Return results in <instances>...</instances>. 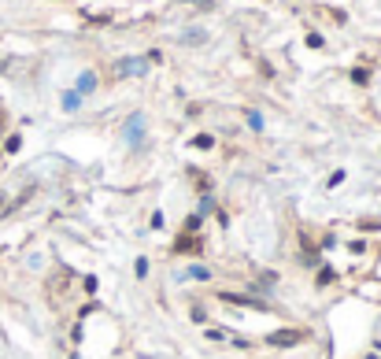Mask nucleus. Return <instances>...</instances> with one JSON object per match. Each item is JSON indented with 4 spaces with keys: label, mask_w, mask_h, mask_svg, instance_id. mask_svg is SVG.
<instances>
[{
    "label": "nucleus",
    "mask_w": 381,
    "mask_h": 359,
    "mask_svg": "<svg viewBox=\"0 0 381 359\" xmlns=\"http://www.w3.org/2000/svg\"><path fill=\"white\" fill-rule=\"evenodd\" d=\"M141 71H145V59H122V63H115L111 78H126V74H141Z\"/></svg>",
    "instance_id": "2"
},
{
    "label": "nucleus",
    "mask_w": 381,
    "mask_h": 359,
    "mask_svg": "<svg viewBox=\"0 0 381 359\" xmlns=\"http://www.w3.org/2000/svg\"><path fill=\"white\" fill-rule=\"evenodd\" d=\"M174 248H178V252H196V248H200V237H196L193 230H185L182 237H178V244H174Z\"/></svg>",
    "instance_id": "5"
},
{
    "label": "nucleus",
    "mask_w": 381,
    "mask_h": 359,
    "mask_svg": "<svg viewBox=\"0 0 381 359\" xmlns=\"http://www.w3.org/2000/svg\"><path fill=\"white\" fill-rule=\"evenodd\" d=\"M133 271H137V278H145V274H148V263H145V259H137V263H133Z\"/></svg>",
    "instance_id": "10"
},
{
    "label": "nucleus",
    "mask_w": 381,
    "mask_h": 359,
    "mask_svg": "<svg viewBox=\"0 0 381 359\" xmlns=\"http://www.w3.org/2000/svg\"><path fill=\"white\" fill-rule=\"evenodd\" d=\"M78 100H82L78 93H67V97H63V107H67V111H74V107H78Z\"/></svg>",
    "instance_id": "8"
},
{
    "label": "nucleus",
    "mask_w": 381,
    "mask_h": 359,
    "mask_svg": "<svg viewBox=\"0 0 381 359\" xmlns=\"http://www.w3.org/2000/svg\"><path fill=\"white\" fill-rule=\"evenodd\" d=\"M126 137H130V141H145V119H141V115H133L130 122H126Z\"/></svg>",
    "instance_id": "3"
},
{
    "label": "nucleus",
    "mask_w": 381,
    "mask_h": 359,
    "mask_svg": "<svg viewBox=\"0 0 381 359\" xmlns=\"http://www.w3.org/2000/svg\"><path fill=\"white\" fill-rule=\"evenodd\" d=\"M19 145H23V137L15 133V137H8V145H4V148H8V152H19Z\"/></svg>",
    "instance_id": "9"
},
{
    "label": "nucleus",
    "mask_w": 381,
    "mask_h": 359,
    "mask_svg": "<svg viewBox=\"0 0 381 359\" xmlns=\"http://www.w3.org/2000/svg\"><path fill=\"white\" fill-rule=\"evenodd\" d=\"M352 82L355 85H367V71H352Z\"/></svg>",
    "instance_id": "11"
},
{
    "label": "nucleus",
    "mask_w": 381,
    "mask_h": 359,
    "mask_svg": "<svg viewBox=\"0 0 381 359\" xmlns=\"http://www.w3.org/2000/svg\"><path fill=\"white\" fill-rule=\"evenodd\" d=\"M93 85H97V74H93V71H85L82 78H78V97H82V93H89Z\"/></svg>",
    "instance_id": "6"
},
{
    "label": "nucleus",
    "mask_w": 381,
    "mask_h": 359,
    "mask_svg": "<svg viewBox=\"0 0 381 359\" xmlns=\"http://www.w3.org/2000/svg\"><path fill=\"white\" fill-rule=\"evenodd\" d=\"M189 4H204V8H211V4H215V0H189Z\"/></svg>",
    "instance_id": "12"
},
{
    "label": "nucleus",
    "mask_w": 381,
    "mask_h": 359,
    "mask_svg": "<svg viewBox=\"0 0 381 359\" xmlns=\"http://www.w3.org/2000/svg\"><path fill=\"white\" fill-rule=\"evenodd\" d=\"M266 341H271L274 348H293V345H300V341H304V333H300V330H278V333H271Z\"/></svg>",
    "instance_id": "1"
},
{
    "label": "nucleus",
    "mask_w": 381,
    "mask_h": 359,
    "mask_svg": "<svg viewBox=\"0 0 381 359\" xmlns=\"http://www.w3.org/2000/svg\"><path fill=\"white\" fill-rule=\"evenodd\" d=\"M222 300H230V304H244V307H259V311H266V304H263V300H256V296H241V293H222Z\"/></svg>",
    "instance_id": "4"
},
{
    "label": "nucleus",
    "mask_w": 381,
    "mask_h": 359,
    "mask_svg": "<svg viewBox=\"0 0 381 359\" xmlns=\"http://www.w3.org/2000/svg\"><path fill=\"white\" fill-rule=\"evenodd\" d=\"M0 204H4V196H0Z\"/></svg>",
    "instance_id": "13"
},
{
    "label": "nucleus",
    "mask_w": 381,
    "mask_h": 359,
    "mask_svg": "<svg viewBox=\"0 0 381 359\" xmlns=\"http://www.w3.org/2000/svg\"><path fill=\"white\" fill-rule=\"evenodd\" d=\"M193 145H196V148H211L215 137H211V133H200V137H193Z\"/></svg>",
    "instance_id": "7"
}]
</instances>
